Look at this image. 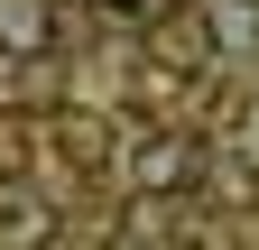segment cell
<instances>
[{
	"label": "cell",
	"mask_w": 259,
	"mask_h": 250,
	"mask_svg": "<svg viewBox=\"0 0 259 250\" xmlns=\"http://www.w3.org/2000/svg\"><path fill=\"white\" fill-rule=\"evenodd\" d=\"M167 65H213V28H204V10L167 19Z\"/></svg>",
	"instance_id": "obj_5"
},
{
	"label": "cell",
	"mask_w": 259,
	"mask_h": 250,
	"mask_svg": "<svg viewBox=\"0 0 259 250\" xmlns=\"http://www.w3.org/2000/svg\"><path fill=\"white\" fill-rule=\"evenodd\" d=\"M47 47H56L47 0H0V56H47Z\"/></svg>",
	"instance_id": "obj_2"
},
{
	"label": "cell",
	"mask_w": 259,
	"mask_h": 250,
	"mask_svg": "<svg viewBox=\"0 0 259 250\" xmlns=\"http://www.w3.org/2000/svg\"><path fill=\"white\" fill-rule=\"evenodd\" d=\"M47 232H56V213L37 195H0V250H37Z\"/></svg>",
	"instance_id": "obj_3"
},
{
	"label": "cell",
	"mask_w": 259,
	"mask_h": 250,
	"mask_svg": "<svg viewBox=\"0 0 259 250\" xmlns=\"http://www.w3.org/2000/svg\"><path fill=\"white\" fill-rule=\"evenodd\" d=\"M130 176H139V195L185 185V176H194V139H185V130H148V139H139V158H130Z\"/></svg>",
	"instance_id": "obj_1"
},
{
	"label": "cell",
	"mask_w": 259,
	"mask_h": 250,
	"mask_svg": "<svg viewBox=\"0 0 259 250\" xmlns=\"http://www.w3.org/2000/svg\"><path fill=\"white\" fill-rule=\"evenodd\" d=\"M204 28H213V56H241V47L259 37V0H213Z\"/></svg>",
	"instance_id": "obj_4"
},
{
	"label": "cell",
	"mask_w": 259,
	"mask_h": 250,
	"mask_svg": "<svg viewBox=\"0 0 259 250\" xmlns=\"http://www.w3.org/2000/svg\"><path fill=\"white\" fill-rule=\"evenodd\" d=\"M93 10H111V19H148V0H93Z\"/></svg>",
	"instance_id": "obj_6"
}]
</instances>
